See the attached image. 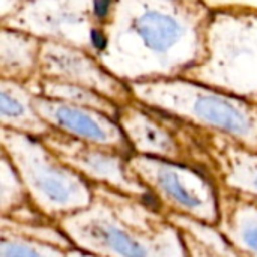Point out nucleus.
I'll return each mask as SVG.
<instances>
[{
	"instance_id": "nucleus-21",
	"label": "nucleus",
	"mask_w": 257,
	"mask_h": 257,
	"mask_svg": "<svg viewBox=\"0 0 257 257\" xmlns=\"http://www.w3.org/2000/svg\"><path fill=\"white\" fill-rule=\"evenodd\" d=\"M21 3L23 0H2V20L14 14Z\"/></svg>"
},
{
	"instance_id": "nucleus-15",
	"label": "nucleus",
	"mask_w": 257,
	"mask_h": 257,
	"mask_svg": "<svg viewBox=\"0 0 257 257\" xmlns=\"http://www.w3.org/2000/svg\"><path fill=\"white\" fill-rule=\"evenodd\" d=\"M42 41L9 27L0 29V75L6 80L32 83L39 77Z\"/></svg>"
},
{
	"instance_id": "nucleus-20",
	"label": "nucleus",
	"mask_w": 257,
	"mask_h": 257,
	"mask_svg": "<svg viewBox=\"0 0 257 257\" xmlns=\"http://www.w3.org/2000/svg\"><path fill=\"white\" fill-rule=\"evenodd\" d=\"M211 9H245L257 12V0H203Z\"/></svg>"
},
{
	"instance_id": "nucleus-8",
	"label": "nucleus",
	"mask_w": 257,
	"mask_h": 257,
	"mask_svg": "<svg viewBox=\"0 0 257 257\" xmlns=\"http://www.w3.org/2000/svg\"><path fill=\"white\" fill-rule=\"evenodd\" d=\"M41 140L62 163L86 179L131 196L152 197L130 167L128 158L131 154L114 148L92 145L56 130H51Z\"/></svg>"
},
{
	"instance_id": "nucleus-10",
	"label": "nucleus",
	"mask_w": 257,
	"mask_h": 257,
	"mask_svg": "<svg viewBox=\"0 0 257 257\" xmlns=\"http://www.w3.org/2000/svg\"><path fill=\"white\" fill-rule=\"evenodd\" d=\"M39 77L89 87L117 105L133 101L130 86L108 72L87 50L53 41H42Z\"/></svg>"
},
{
	"instance_id": "nucleus-12",
	"label": "nucleus",
	"mask_w": 257,
	"mask_h": 257,
	"mask_svg": "<svg viewBox=\"0 0 257 257\" xmlns=\"http://www.w3.org/2000/svg\"><path fill=\"white\" fill-rule=\"evenodd\" d=\"M206 152L217 182L257 202V151L217 134V139H209Z\"/></svg>"
},
{
	"instance_id": "nucleus-19",
	"label": "nucleus",
	"mask_w": 257,
	"mask_h": 257,
	"mask_svg": "<svg viewBox=\"0 0 257 257\" xmlns=\"http://www.w3.org/2000/svg\"><path fill=\"white\" fill-rule=\"evenodd\" d=\"M27 197L29 194L17 170L14 169L8 157L2 152V211H3V215H6V212L11 209L12 211L20 209V206L26 203Z\"/></svg>"
},
{
	"instance_id": "nucleus-2",
	"label": "nucleus",
	"mask_w": 257,
	"mask_h": 257,
	"mask_svg": "<svg viewBox=\"0 0 257 257\" xmlns=\"http://www.w3.org/2000/svg\"><path fill=\"white\" fill-rule=\"evenodd\" d=\"M87 208L59 220L71 244L99 257H188L181 232L145 202L107 185L92 187Z\"/></svg>"
},
{
	"instance_id": "nucleus-6",
	"label": "nucleus",
	"mask_w": 257,
	"mask_h": 257,
	"mask_svg": "<svg viewBox=\"0 0 257 257\" xmlns=\"http://www.w3.org/2000/svg\"><path fill=\"white\" fill-rule=\"evenodd\" d=\"M130 167L152 197L181 214L214 226L220 220V190L206 169L191 164L131 154Z\"/></svg>"
},
{
	"instance_id": "nucleus-22",
	"label": "nucleus",
	"mask_w": 257,
	"mask_h": 257,
	"mask_svg": "<svg viewBox=\"0 0 257 257\" xmlns=\"http://www.w3.org/2000/svg\"><path fill=\"white\" fill-rule=\"evenodd\" d=\"M66 257H99V256H95V254H90V253H83V251H72V250H69L68 253H66Z\"/></svg>"
},
{
	"instance_id": "nucleus-14",
	"label": "nucleus",
	"mask_w": 257,
	"mask_h": 257,
	"mask_svg": "<svg viewBox=\"0 0 257 257\" xmlns=\"http://www.w3.org/2000/svg\"><path fill=\"white\" fill-rule=\"evenodd\" d=\"M35 81L21 83L0 78L2 128H9L36 137H44L51 131L50 125L38 114L33 104L36 96Z\"/></svg>"
},
{
	"instance_id": "nucleus-1",
	"label": "nucleus",
	"mask_w": 257,
	"mask_h": 257,
	"mask_svg": "<svg viewBox=\"0 0 257 257\" xmlns=\"http://www.w3.org/2000/svg\"><path fill=\"white\" fill-rule=\"evenodd\" d=\"M203 0H104L93 56L125 84L184 77L206 51Z\"/></svg>"
},
{
	"instance_id": "nucleus-17",
	"label": "nucleus",
	"mask_w": 257,
	"mask_h": 257,
	"mask_svg": "<svg viewBox=\"0 0 257 257\" xmlns=\"http://www.w3.org/2000/svg\"><path fill=\"white\" fill-rule=\"evenodd\" d=\"M35 89H36V93L41 96L69 102V104L80 105V107L93 108V110L102 111L105 114H110L114 119L117 117L119 107H120L114 101L101 95L96 90H92L84 86L72 84V83L51 80V78L38 77L35 81Z\"/></svg>"
},
{
	"instance_id": "nucleus-18",
	"label": "nucleus",
	"mask_w": 257,
	"mask_h": 257,
	"mask_svg": "<svg viewBox=\"0 0 257 257\" xmlns=\"http://www.w3.org/2000/svg\"><path fill=\"white\" fill-rule=\"evenodd\" d=\"M0 257H66L54 244H42L35 238H26L18 233L3 230Z\"/></svg>"
},
{
	"instance_id": "nucleus-13",
	"label": "nucleus",
	"mask_w": 257,
	"mask_h": 257,
	"mask_svg": "<svg viewBox=\"0 0 257 257\" xmlns=\"http://www.w3.org/2000/svg\"><path fill=\"white\" fill-rule=\"evenodd\" d=\"M218 230L244 257H257V202L220 190Z\"/></svg>"
},
{
	"instance_id": "nucleus-7",
	"label": "nucleus",
	"mask_w": 257,
	"mask_h": 257,
	"mask_svg": "<svg viewBox=\"0 0 257 257\" xmlns=\"http://www.w3.org/2000/svg\"><path fill=\"white\" fill-rule=\"evenodd\" d=\"M102 5L104 0H23L14 14L2 20V26L93 54Z\"/></svg>"
},
{
	"instance_id": "nucleus-4",
	"label": "nucleus",
	"mask_w": 257,
	"mask_h": 257,
	"mask_svg": "<svg viewBox=\"0 0 257 257\" xmlns=\"http://www.w3.org/2000/svg\"><path fill=\"white\" fill-rule=\"evenodd\" d=\"M205 47L184 77L257 102V12L212 9Z\"/></svg>"
},
{
	"instance_id": "nucleus-11",
	"label": "nucleus",
	"mask_w": 257,
	"mask_h": 257,
	"mask_svg": "<svg viewBox=\"0 0 257 257\" xmlns=\"http://www.w3.org/2000/svg\"><path fill=\"white\" fill-rule=\"evenodd\" d=\"M33 104L38 114L50 125L51 130L92 145L114 148L126 154H133L120 125L110 114L93 108L50 99L38 93Z\"/></svg>"
},
{
	"instance_id": "nucleus-3",
	"label": "nucleus",
	"mask_w": 257,
	"mask_h": 257,
	"mask_svg": "<svg viewBox=\"0 0 257 257\" xmlns=\"http://www.w3.org/2000/svg\"><path fill=\"white\" fill-rule=\"evenodd\" d=\"M128 86L134 101L257 151V102L185 77Z\"/></svg>"
},
{
	"instance_id": "nucleus-9",
	"label": "nucleus",
	"mask_w": 257,
	"mask_h": 257,
	"mask_svg": "<svg viewBox=\"0 0 257 257\" xmlns=\"http://www.w3.org/2000/svg\"><path fill=\"white\" fill-rule=\"evenodd\" d=\"M116 120L134 154L184 164L197 161V155L187 149L185 139L193 125L134 99L119 107Z\"/></svg>"
},
{
	"instance_id": "nucleus-16",
	"label": "nucleus",
	"mask_w": 257,
	"mask_h": 257,
	"mask_svg": "<svg viewBox=\"0 0 257 257\" xmlns=\"http://www.w3.org/2000/svg\"><path fill=\"white\" fill-rule=\"evenodd\" d=\"M181 232L188 257H244L212 226L181 214H167Z\"/></svg>"
},
{
	"instance_id": "nucleus-5",
	"label": "nucleus",
	"mask_w": 257,
	"mask_h": 257,
	"mask_svg": "<svg viewBox=\"0 0 257 257\" xmlns=\"http://www.w3.org/2000/svg\"><path fill=\"white\" fill-rule=\"evenodd\" d=\"M2 146L38 211L60 220L90 205L87 179L62 163L41 137L2 128Z\"/></svg>"
}]
</instances>
